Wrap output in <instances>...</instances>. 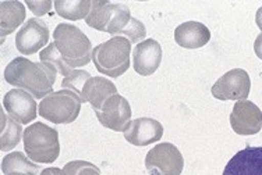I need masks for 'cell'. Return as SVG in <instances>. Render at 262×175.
I'll return each mask as SVG.
<instances>
[{"label": "cell", "instance_id": "obj_1", "mask_svg": "<svg viewBox=\"0 0 262 175\" xmlns=\"http://www.w3.org/2000/svg\"><path fill=\"white\" fill-rule=\"evenodd\" d=\"M57 74L55 67L48 63H34L26 57H17L6 67L5 80L17 89L28 92L35 99H45L53 93Z\"/></svg>", "mask_w": 262, "mask_h": 175}, {"label": "cell", "instance_id": "obj_2", "mask_svg": "<svg viewBox=\"0 0 262 175\" xmlns=\"http://www.w3.org/2000/svg\"><path fill=\"white\" fill-rule=\"evenodd\" d=\"M53 43L71 68L84 67L92 60V43L82 31L73 24H59L53 31Z\"/></svg>", "mask_w": 262, "mask_h": 175}, {"label": "cell", "instance_id": "obj_3", "mask_svg": "<svg viewBox=\"0 0 262 175\" xmlns=\"http://www.w3.org/2000/svg\"><path fill=\"white\" fill-rule=\"evenodd\" d=\"M23 142L26 155L35 163L51 164L60 155L59 132L43 122H34L26 128Z\"/></svg>", "mask_w": 262, "mask_h": 175}, {"label": "cell", "instance_id": "obj_4", "mask_svg": "<svg viewBox=\"0 0 262 175\" xmlns=\"http://www.w3.org/2000/svg\"><path fill=\"white\" fill-rule=\"evenodd\" d=\"M130 40L124 36H115L94 47L92 61L101 74L119 78L130 68Z\"/></svg>", "mask_w": 262, "mask_h": 175}, {"label": "cell", "instance_id": "obj_5", "mask_svg": "<svg viewBox=\"0 0 262 175\" xmlns=\"http://www.w3.org/2000/svg\"><path fill=\"white\" fill-rule=\"evenodd\" d=\"M80 96L69 89H60L40 100L38 113L42 118L53 124H71L81 111Z\"/></svg>", "mask_w": 262, "mask_h": 175}, {"label": "cell", "instance_id": "obj_6", "mask_svg": "<svg viewBox=\"0 0 262 175\" xmlns=\"http://www.w3.org/2000/svg\"><path fill=\"white\" fill-rule=\"evenodd\" d=\"M145 168L149 175H180L184 168V159L173 143L163 142L146 153Z\"/></svg>", "mask_w": 262, "mask_h": 175}, {"label": "cell", "instance_id": "obj_7", "mask_svg": "<svg viewBox=\"0 0 262 175\" xmlns=\"http://www.w3.org/2000/svg\"><path fill=\"white\" fill-rule=\"evenodd\" d=\"M251 89L250 75L243 68H233L222 75L213 84L211 89L212 96L217 100H247Z\"/></svg>", "mask_w": 262, "mask_h": 175}, {"label": "cell", "instance_id": "obj_8", "mask_svg": "<svg viewBox=\"0 0 262 175\" xmlns=\"http://www.w3.org/2000/svg\"><path fill=\"white\" fill-rule=\"evenodd\" d=\"M49 28L45 21L40 18H30L24 22L17 35H15V47L21 55L31 56L38 53L49 42Z\"/></svg>", "mask_w": 262, "mask_h": 175}, {"label": "cell", "instance_id": "obj_9", "mask_svg": "<svg viewBox=\"0 0 262 175\" xmlns=\"http://www.w3.org/2000/svg\"><path fill=\"white\" fill-rule=\"evenodd\" d=\"M106 34L115 36H124L133 43H141L146 38V28L141 21L131 15L130 9L123 3H117L116 11L106 28Z\"/></svg>", "mask_w": 262, "mask_h": 175}, {"label": "cell", "instance_id": "obj_10", "mask_svg": "<svg viewBox=\"0 0 262 175\" xmlns=\"http://www.w3.org/2000/svg\"><path fill=\"white\" fill-rule=\"evenodd\" d=\"M95 114L105 128L115 132H124L131 122V106L126 97L117 93L106 100L101 110L95 111Z\"/></svg>", "mask_w": 262, "mask_h": 175}, {"label": "cell", "instance_id": "obj_11", "mask_svg": "<svg viewBox=\"0 0 262 175\" xmlns=\"http://www.w3.org/2000/svg\"><path fill=\"white\" fill-rule=\"evenodd\" d=\"M229 121L237 135H255L262 128V111L250 100H240L233 106Z\"/></svg>", "mask_w": 262, "mask_h": 175}, {"label": "cell", "instance_id": "obj_12", "mask_svg": "<svg viewBox=\"0 0 262 175\" xmlns=\"http://www.w3.org/2000/svg\"><path fill=\"white\" fill-rule=\"evenodd\" d=\"M3 109L13 120L21 125L30 124L36 118L35 97L23 89H11L3 97Z\"/></svg>", "mask_w": 262, "mask_h": 175}, {"label": "cell", "instance_id": "obj_13", "mask_svg": "<svg viewBox=\"0 0 262 175\" xmlns=\"http://www.w3.org/2000/svg\"><path fill=\"white\" fill-rule=\"evenodd\" d=\"M124 139L134 146H148L157 143L163 136V125L159 121L149 118V117H141L133 120L123 132Z\"/></svg>", "mask_w": 262, "mask_h": 175}, {"label": "cell", "instance_id": "obj_14", "mask_svg": "<svg viewBox=\"0 0 262 175\" xmlns=\"http://www.w3.org/2000/svg\"><path fill=\"white\" fill-rule=\"evenodd\" d=\"M222 175H262V146H247L237 152Z\"/></svg>", "mask_w": 262, "mask_h": 175}, {"label": "cell", "instance_id": "obj_15", "mask_svg": "<svg viewBox=\"0 0 262 175\" xmlns=\"http://www.w3.org/2000/svg\"><path fill=\"white\" fill-rule=\"evenodd\" d=\"M162 61V47L155 39H145L133 50V67L137 74L148 77L157 72Z\"/></svg>", "mask_w": 262, "mask_h": 175}, {"label": "cell", "instance_id": "obj_16", "mask_svg": "<svg viewBox=\"0 0 262 175\" xmlns=\"http://www.w3.org/2000/svg\"><path fill=\"white\" fill-rule=\"evenodd\" d=\"M117 93L116 85L112 81L103 77H91L82 88L80 99L82 103H90L94 111H98L106 100Z\"/></svg>", "mask_w": 262, "mask_h": 175}, {"label": "cell", "instance_id": "obj_17", "mask_svg": "<svg viewBox=\"0 0 262 175\" xmlns=\"http://www.w3.org/2000/svg\"><path fill=\"white\" fill-rule=\"evenodd\" d=\"M174 40L184 49H200L211 40V31L198 21H187L174 30Z\"/></svg>", "mask_w": 262, "mask_h": 175}, {"label": "cell", "instance_id": "obj_18", "mask_svg": "<svg viewBox=\"0 0 262 175\" xmlns=\"http://www.w3.org/2000/svg\"><path fill=\"white\" fill-rule=\"evenodd\" d=\"M26 21V7L21 2L7 0L0 3V32L2 39L13 34Z\"/></svg>", "mask_w": 262, "mask_h": 175}, {"label": "cell", "instance_id": "obj_19", "mask_svg": "<svg viewBox=\"0 0 262 175\" xmlns=\"http://www.w3.org/2000/svg\"><path fill=\"white\" fill-rule=\"evenodd\" d=\"M2 171L5 175L24 174V175H40L39 165L32 163L30 157L21 152H13L3 157Z\"/></svg>", "mask_w": 262, "mask_h": 175}, {"label": "cell", "instance_id": "obj_20", "mask_svg": "<svg viewBox=\"0 0 262 175\" xmlns=\"http://www.w3.org/2000/svg\"><path fill=\"white\" fill-rule=\"evenodd\" d=\"M116 6L117 3L106 0H92V9L85 18L86 25L96 31L106 32V28L116 11Z\"/></svg>", "mask_w": 262, "mask_h": 175}, {"label": "cell", "instance_id": "obj_21", "mask_svg": "<svg viewBox=\"0 0 262 175\" xmlns=\"http://www.w3.org/2000/svg\"><path fill=\"white\" fill-rule=\"evenodd\" d=\"M53 6L61 18L70 21L85 20L92 9V0H56Z\"/></svg>", "mask_w": 262, "mask_h": 175}, {"label": "cell", "instance_id": "obj_22", "mask_svg": "<svg viewBox=\"0 0 262 175\" xmlns=\"http://www.w3.org/2000/svg\"><path fill=\"white\" fill-rule=\"evenodd\" d=\"M24 135L20 122L13 120L10 115L7 117L5 111H2V135H0V149L2 152H10L20 143Z\"/></svg>", "mask_w": 262, "mask_h": 175}, {"label": "cell", "instance_id": "obj_23", "mask_svg": "<svg viewBox=\"0 0 262 175\" xmlns=\"http://www.w3.org/2000/svg\"><path fill=\"white\" fill-rule=\"evenodd\" d=\"M39 59L40 61H43V63H48V64L53 65L56 68V71L60 75H63V78L69 77V75L74 71V68H71L70 65H67V63L63 60V57H61V55L59 53V50H57L55 43H51V45L46 46L43 50H40Z\"/></svg>", "mask_w": 262, "mask_h": 175}, {"label": "cell", "instance_id": "obj_24", "mask_svg": "<svg viewBox=\"0 0 262 175\" xmlns=\"http://www.w3.org/2000/svg\"><path fill=\"white\" fill-rule=\"evenodd\" d=\"M91 77L92 75L88 71L74 70L69 77L63 78V81H61V89H69L80 96L81 92H82V88L85 85V82Z\"/></svg>", "mask_w": 262, "mask_h": 175}, {"label": "cell", "instance_id": "obj_25", "mask_svg": "<svg viewBox=\"0 0 262 175\" xmlns=\"http://www.w3.org/2000/svg\"><path fill=\"white\" fill-rule=\"evenodd\" d=\"M63 170L67 175H94L101 174V170L96 167L95 164H92L90 161L84 160H74L67 163L63 167Z\"/></svg>", "mask_w": 262, "mask_h": 175}, {"label": "cell", "instance_id": "obj_26", "mask_svg": "<svg viewBox=\"0 0 262 175\" xmlns=\"http://www.w3.org/2000/svg\"><path fill=\"white\" fill-rule=\"evenodd\" d=\"M26 5L30 7V10L34 13L35 15H42L49 14L52 10V5H55V3H52L51 0H27Z\"/></svg>", "mask_w": 262, "mask_h": 175}, {"label": "cell", "instance_id": "obj_27", "mask_svg": "<svg viewBox=\"0 0 262 175\" xmlns=\"http://www.w3.org/2000/svg\"><path fill=\"white\" fill-rule=\"evenodd\" d=\"M40 175H67L64 172V170H60L57 167H48V168H43Z\"/></svg>", "mask_w": 262, "mask_h": 175}, {"label": "cell", "instance_id": "obj_28", "mask_svg": "<svg viewBox=\"0 0 262 175\" xmlns=\"http://www.w3.org/2000/svg\"><path fill=\"white\" fill-rule=\"evenodd\" d=\"M254 52H255V55H257L258 59H261L262 60V34L257 36V39L254 42Z\"/></svg>", "mask_w": 262, "mask_h": 175}, {"label": "cell", "instance_id": "obj_29", "mask_svg": "<svg viewBox=\"0 0 262 175\" xmlns=\"http://www.w3.org/2000/svg\"><path fill=\"white\" fill-rule=\"evenodd\" d=\"M255 22H257V27L261 30L262 32V6L257 10V14H255Z\"/></svg>", "mask_w": 262, "mask_h": 175}, {"label": "cell", "instance_id": "obj_30", "mask_svg": "<svg viewBox=\"0 0 262 175\" xmlns=\"http://www.w3.org/2000/svg\"><path fill=\"white\" fill-rule=\"evenodd\" d=\"M10 175H24V174H10Z\"/></svg>", "mask_w": 262, "mask_h": 175}, {"label": "cell", "instance_id": "obj_31", "mask_svg": "<svg viewBox=\"0 0 262 175\" xmlns=\"http://www.w3.org/2000/svg\"><path fill=\"white\" fill-rule=\"evenodd\" d=\"M94 175H101V174H94Z\"/></svg>", "mask_w": 262, "mask_h": 175}]
</instances>
